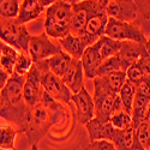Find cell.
<instances>
[{"label":"cell","mask_w":150,"mask_h":150,"mask_svg":"<svg viewBox=\"0 0 150 150\" xmlns=\"http://www.w3.org/2000/svg\"><path fill=\"white\" fill-rule=\"evenodd\" d=\"M24 76L13 73L6 85L0 90V119L11 124L21 133H25L29 107L23 97Z\"/></svg>","instance_id":"1"},{"label":"cell","mask_w":150,"mask_h":150,"mask_svg":"<svg viewBox=\"0 0 150 150\" xmlns=\"http://www.w3.org/2000/svg\"><path fill=\"white\" fill-rule=\"evenodd\" d=\"M64 107L60 102L43 91L42 98L34 107H29L25 134L31 145L37 144L48 133L55 122L64 117Z\"/></svg>","instance_id":"2"},{"label":"cell","mask_w":150,"mask_h":150,"mask_svg":"<svg viewBox=\"0 0 150 150\" xmlns=\"http://www.w3.org/2000/svg\"><path fill=\"white\" fill-rule=\"evenodd\" d=\"M71 12L72 5L62 0H58L46 8L45 33L48 37L60 40L70 34Z\"/></svg>","instance_id":"3"},{"label":"cell","mask_w":150,"mask_h":150,"mask_svg":"<svg viewBox=\"0 0 150 150\" xmlns=\"http://www.w3.org/2000/svg\"><path fill=\"white\" fill-rule=\"evenodd\" d=\"M30 37L31 35L25 24L18 23L16 18L0 17V40L3 42L13 47L18 52L28 53Z\"/></svg>","instance_id":"4"},{"label":"cell","mask_w":150,"mask_h":150,"mask_svg":"<svg viewBox=\"0 0 150 150\" xmlns=\"http://www.w3.org/2000/svg\"><path fill=\"white\" fill-rule=\"evenodd\" d=\"M105 35L120 42H124V41H132V42H139V43L146 42L145 35L141 28V24L136 22L133 23L122 22L110 17H108V22L105 29Z\"/></svg>","instance_id":"5"},{"label":"cell","mask_w":150,"mask_h":150,"mask_svg":"<svg viewBox=\"0 0 150 150\" xmlns=\"http://www.w3.org/2000/svg\"><path fill=\"white\" fill-rule=\"evenodd\" d=\"M107 22H108V16L106 13V8H103L98 4V0H94V5L89 13L85 30L81 36L84 40L86 47L94 45L100 37L105 35Z\"/></svg>","instance_id":"6"},{"label":"cell","mask_w":150,"mask_h":150,"mask_svg":"<svg viewBox=\"0 0 150 150\" xmlns=\"http://www.w3.org/2000/svg\"><path fill=\"white\" fill-rule=\"evenodd\" d=\"M118 94L110 91L100 82L97 77L94 78V106H95V118L100 121H109L113 105Z\"/></svg>","instance_id":"7"},{"label":"cell","mask_w":150,"mask_h":150,"mask_svg":"<svg viewBox=\"0 0 150 150\" xmlns=\"http://www.w3.org/2000/svg\"><path fill=\"white\" fill-rule=\"evenodd\" d=\"M61 51L60 45L54 43L46 33H42L40 35H36L30 37L29 41V49L28 53L34 62L46 60L55 54H58Z\"/></svg>","instance_id":"8"},{"label":"cell","mask_w":150,"mask_h":150,"mask_svg":"<svg viewBox=\"0 0 150 150\" xmlns=\"http://www.w3.org/2000/svg\"><path fill=\"white\" fill-rule=\"evenodd\" d=\"M41 78H42V72L34 62L31 70L25 76L23 85V97L28 107H34L36 103L41 101L45 91L41 83Z\"/></svg>","instance_id":"9"},{"label":"cell","mask_w":150,"mask_h":150,"mask_svg":"<svg viewBox=\"0 0 150 150\" xmlns=\"http://www.w3.org/2000/svg\"><path fill=\"white\" fill-rule=\"evenodd\" d=\"M41 83L43 86V90L51 97H53L55 101L62 103H69L71 101L72 93L69 89V86L60 77L55 76L51 71L42 73Z\"/></svg>","instance_id":"10"},{"label":"cell","mask_w":150,"mask_h":150,"mask_svg":"<svg viewBox=\"0 0 150 150\" xmlns=\"http://www.w3.org/2000/svg\"><path fill=\"white\" fill-rule=\"evenodd\" d=\"M106 13L108 17L118 21L139 24V13L134 0H112L106 6Z\"/></svg>","instance_id":"11"},{"label":"cell","mask_w":150,"mask_h":150,"mask_svg":"<svg viewBox=\"0 0 150 150\" xmlns=\"http://www.w3.org/2000/svg\"><path fill=\"white\" fill-rule=\"evenodd\" d=\"M93 5H94V0H81L79 3L72 5L70 34L76 36L83 35Z\"/></svg>","instance_id":"12"},{"label":"cell","mask_w":150,"mask_h":150,"mask_svg":"<svg viewBox=\"0 0 150 150\" xmlns=\"http://www.w3.org/2000/svg\"><path fill=\"white\" fill-rule=\"evenodd\" d=\"M118 58L120 61L121 71H126L131 65L136 64L138 60L144 57H148V52L144 43L132 42V41H124L121 45L120 51L118 52Z\"/></svg>","instance_id":"13"},{"label":"cell","mask_w":150,"mask_h":150,"mask_svg":"<svg viewBox=\"0 0 150 150\" xmlns=\"http://www.w3.org/2000/svg\"><path fill=\"white\" fill-rule=\"evenodd\" d=\"M71 101L76 106V118L79 124L85 125L95 118V106L93 97L85 88L79 90L77 94H72Z\"/></svg>","instance_id":"14"},{"label":"cell","mask_w":150,"mask_h":150,"mask_svg":"<svg viewBox=\"0 0 150 150\" xmlns=\"http://www.w3.org/2000/svg\"><path fill=\"white\" fill-rule=\"evenodd\" d=\"M86 132L89 134L90 142L95 141H109L112 142L118 130L110 124V121H100L96 118L91 119L85 125Z\"/></svg>","instance_id":"15"},{"label":"cell","mask_w":150,"mask_h":150,"mask_svg":"<svg viewBox=\"0 0 150 150\" xmlns=\"http://www.w3.org/2000/svg\"><path fill=\"white\" fill-rule=\"evenodd\" d=\"M84 77L85 76L81 60L72 59L70 66L67 67L66 72L62 74L61 79L69 86L72 94H77L84 88Z\"/></svg>","instance_id":"16"},{"label":"cell","mask_w":150,"mask_h":150,"mask_svg":"<svg viewBox=\"0 0 150 150\" xmlns=\"http://www.w3.org/2000/svg\"><path fill=\"white\" fill-rule=\"evenodd\" d=\"M43 11L45 7L41 5L40 0H23L19 6V12L16 19L21 24H27L29 22L37 19Z\"/></svg>","instance_id":"17"},{"label":"cell","mask_w":150,"mask_h":150,"mask_svg":"<svg viewBox=\"0 0 150 150\" xmlns=\"http://www.w3.org/2000/svg\"><path fill=\"white\" fill-rule=\"evenodd\" d=\"M121 45H122V42L115 41L113 39H110V37L103 35L91 46L94 47L96 54L101 59V61H105L106 59H108L110 57L117 55L121 48Z\"/></svg>","instance_id":"18"},{"label":"cell","mask_w":150,"mask_h":150,"mask_svg":"<svg viewBox=\"0 0 150 150\" xmlns=\"http://www.w3.org/2000/svg\"><path fill=\"white\" fill-rule=\"evenodd\" d=\"M59 45L65 53H67L72 59H77V60H81L86 48V45L82 37L72 34H69L64 39H60Z\"/></svg>","instance_id":"19"},{"label":"cell","mask_w":150,"mask_h":150,"mask_svg":"<svg viewBox=\"0 0 150 150\" xmlns=\"http://www.w3.org/2000/svg\"><path fill=\"white\" fill-rule=\"evenodd\" d=\"M112 143L115 150H137L142 148L136 139L133 126H130L125 130H118Z\"/></svg>","instance_id":"20"},{"label":"cell","mask_w":150,"mask_h":150,"mask_svg":"<svg viewBox=\"0 0 150 150\" xmlns=\"http://www.w3.org/2000/svg\"><path fill=\"white\" fill-rule=\"evenodd\" d=\"M81 62L83 66L84 76L89 79H94L96 77V71L100 67V65L102 64L101 59L96 54L93 46H89L85 48V51L81 58Z\"/></svg>","instance_id":"21"},{"label":"cell","mask_w":150,"mask_h":150,"mask_svg":"<svg viewBox=\"0 0 150 150\" xmlns=\"http://www.w3.org/2000/svg\"><path fill=\"white\" fill-rule=\"evenodd\" d=\"M150 103V98L145 97L144 95H141L136 93V97L133 101L132 110H131V118H132V126L137 127L141 122L145 120L146 117V109Z\"/></svg>","instance_id":"22"},{"label":"cell","mask_w":150,"mask_h":150,"mask_svg":"<svg viewBox=\"0 0 150 150\" xmlns=\"http://www.w3.org/2000/svg\"><path fill=\"white\" fill-rule=\"evenodd\" d=\"M46 60H47L49 71H51L52 73H54L55 76L61 78L62 74L66 72L67 67L70 66L71 61H72V58L61 49L58 54H55V55H53L51 58H48Z\"/></svg>","instance_id":"23"},{"label":"cell","mask_w":150,"mask_h":150,"mask_svg":"<svg viewBox=\"0 0 150 150\" xmlns=\"http://www.w3.org/2000/svg\"><path fill=\"white\" fill-rule=\"evenodd\" d=\"M19 132L11 124L0 122V149L1 150H16V137Z\"/></svg>","instance_id":"24"},{"label":"cell","mask_w":150,"mask_h":150,"mask_svg":"<svg viewBox=\"0 0 150 150\" xmlns=\"http://www.w3.org/2000/svg\"><path fill=\"white\" fill-rule=\"evenodd\" d=\"M97 78L107 89L118 94L120 88L124 84V82L126 81V72L125 71H114V72L105 74V76L97 77Z\"/></svg>","instance_id":"25"},{"label":"cell","mask_w":150,"mask_h":150,"mask_svg":"<svg viewBox=\"0 0 150 150\" xmlns=\"http://www.w3.org/2000/svg\"><path fill=\"white\" fill-rule=\"evenodd\" d=\"M118 96L120 98V101L125 108V110L127 113L131 114V110H132V106H133V101H134V97H136V88H134V84L131 83L130 81H125L122 86L120 88Z\"/></svg>","instance_id":"26"},{"label":"cell","mask_w":150,"mask_h":150,"mask_svg":"<svg viewBox=\"0 0 150 150\" xmlns=\"http://www.w3.org/2000/svg\"><path fill=\"white\" fill-rule=\"evenodd\" d=\"M17 57H18L17 49L6 45L1 51V54H0V66H1L4 70H6L10 74H13Z\"/></svg>","instance_id":"27"},{"label":"cell","mask_w":150,"mask_h":150,"mask_svg":"<svg viewBox=\"0 0 150 150\" xmlns=\"http://www.w3.org/2000/svg\"><path fill=\"white\" fill-rule=\"evenodd\" d=\"M134 134L138 144L144 150H149L150 149V122L146 120L141 122L138 126L134 127Z\"/></svg>","instance_id":"28"},{"label":"cell","mask_w":150,"mask_h":150,"mask_svg":"<svg viewBox=\"0 0 150 150\" xmlns=\"http://www.w3.org/2000/svg\"><path fill=\"white\" fill-rule=\"evenodd\" d=\"M34 65V61L30 58L29 53H24V52H18V57L15 64V70L13 73L19 74V76H24L25 77L29 73V71L31 70Z\"/></svg>","instance_id":"29"},{"label":"cell","mask_w":150,"mask_h":150,"mask_svg":"<svg viewBox=\"0 0 150 150\" xmlns=\"http://www.w3.org/2000/svg\"><path fill=\"white\" fill-rule=\"evenodd\" d=\"M19 6V0H0V17L17 18Z\"/></svg>","instance_id":"30"},{"label":"cell","mask_w":150,"mask_h":150,"mask_svg":"<svg viewBox=\"0 0 150 150\" xmlns=\"http://www.w3.org/2000/svg\"><path fill=\"white\" fill-rule=\"evenodd\" d=\"M109 121L117 130H125L132 126V118L131 114L126 110H120L117 113H113L109 118Z\"/></svg>","instance_id":"31"},{"label":"cell","mask_w":150,"mask_h":150,"mask_svg":"<svg viewBox=\"0 0 150 150\" xmlns=\"http://www.w3.org/2000/svg\"><path fill=\"white\" fill-rule=\"evenodd\" d=\"M114 71H121V66H120V61H119L118 55L110 57V58L106 59L105 61H102V64L100 65V67L96 71V77L105 76V74L114 72Z\"/></svg>","instance_id":"32"},{"label":"cell","mask_w":150,"mask_h":150,"mask_svg":"<svg viewBox=\"0 0 150 150\" xmlns=\"http://www.w3.org/2000/svg\"><path fill=\"white\" fill-rule=\"evenodd\" d=\"M134 3L138 8V13L139 18L138 22L142 24L145 21L150 19V0H134Z\"/></svg>","instance_id":"33"},{"label":"cell","mask_w":150,"mask_h":150,"mask_svg":"<svg viewBox=\"0 0 150 150\" xmlns=\"http://www.w3.org/2000/svg\"><path fill=\"white\" fill-rule=\"evenodd\" d=\"M86 150H115V148L109 141H95L90 142Z\"/></svg>","instance_id":"34"},{"label":"cell","mask_w":150,"mask_h":150,"mask_svg":"<svg viewBox=\"0 0 150 150\" xmlns=\"http://www.w3.org/2000/svg\"><path fill=\"white\" fill-rule=\"evenodd\" d=\"M138 64L143 73V81H146L150 83V55L144 57L141 60H138Z\"/></svg>","instance_id":"35"},{"label":"cell","mask_w":150,"mask_h":150,"mask_svg":"<svg viewBox=\"0 0 150 150\" xmlns=\"http://www.w3.org/2000/svg\"><path fill=\"white\" fill-rule=\"evenodd\" d=\"M136 93H138L141 95H144L145 97L150 98V83L146 81H141L137 84H134Z\"/></svg>","instance_id":"36"},{"label":"cell","mask_w":150,"mask_h":150,"mask_svg":"<svg viewBox=\"0 0 150 150\" xmlns=\"http://www.w3.org/2000/svg\"><path fill=\"white\" fill-rule=\"evenodd\" d=\"M11 76H12V74H10L6 70H4L1 66H0V90H1L4 86L6 85V83L8 82Z\"/></svg>","instance_id":"37"},{"label":"cell","mask_w":150,"mask_h":150,"mask_svg":"<svg viewBox=\"0 0 150 150\" xmlns=\"http://www.w3.org/2000/svg\"><path fill=\"white\" fill-rule=\"evenodd\" d=\"M55 1H58V0H40L41 5H42L45 8H47L48 6H51V5H52V4H54Z\"/></svg>","instance_id":"38"},{"label":"cell","mask_w":150,"mask_h":150,"mask_svg":"<svg viewBox=\"0 0 150 150\" xmlns=\"http://www.w3.org/2000/svg\"><path fill=\"white\" fill-rule=\"evenodd\" d=\"M112 0H98V4L101 5L103 8H106V6L108 5V3H110Z\"/></svg>","instance_id":"39"},{"label":"cell","mask_w":150,"mask_h":150,"mask_svg":"<svg viewBox=\"0 0 150 150\" xmlns=\"http://www.w3.org/2000/svg\"><path fill=\"white\" fill-rule=\"evenodd\" d=\"M144 45H145V48H146L148 54L150 55V39H146V42H145Z\"/></svg>","instance_id":"40"},{"label":"cell","mask_w":150,"mask_h":150,"mask_svg":"<svg viewBox=\"0 0 150 150\" xmlns=\"http://www.w3.org/2000/svg\"><path fill=\"white\" fill-rule=\"evenodd\" d=\"M62 1H65V3H67V4H70V5H74V4L79 3L81 0H62Z\"/></svg>","instance_id":"41"},{"label":"cell","mask_w":150,"mask_h":150,"mask_svg":"<svg viewBox=\"0 0 150 150\" xmlns=\"http://www.w3.org/2000/svg\"><path fill=\"white\" fill-rule=\"evenodd\" d=\"M6 46V43L5 42H3L1 40H0V54H1V51H3V49H4V47Z\"/></svg>","instance_id":"42"},{"label":"cell","mask_w":150,"mask_h":150,"mask_svg":"<svg viewBox=\"0 0 150 150\" xmlns=\"http://www.w3.org/2000/svg\"><path fill=\"white\" fill-rule=\"evenodd\" d=\"M30 150H40V149H39V146H37V144H34V145H31Z\"/></svg>","instance_id":"43"},{"label":"cell","mask_w":150,"mask_h":150,"mask_svg":"<svg viewBox=\"0 0 150 150\" xmlns=\"http://www.w3.org/2000/svg\"><path fill=\"white\" fill-rule=\"evenodd\" d=\"M137 150H144V149L143 148H139V149H137Z\"/></svg>","instance_id":"44"},{"label":"cell","mask_w":150,"mask_h":150,"mask_svg":"<svg viewBox=\"0 0 150 150\" xmlns=\"http://www.w3.org/2000/svg\"><path fill=\"white\" fill-rule=\"evenodd\" d=\"M0 101H1V95H0Z\"/></svg>","instance_id":"45"},{"label":"cell","mask_w":150,"mask_h":150,"mask_svg":"<svg viewBox=\"0 0 150 150\" xmlns=\"http://www.w3.org/2000/svg\"><path fill=\"white\" fill-rule=\"evenodd\" d=\"M149 150H150V149H149Z\"/></svg>","instance_id":"46"}]
</instances>
